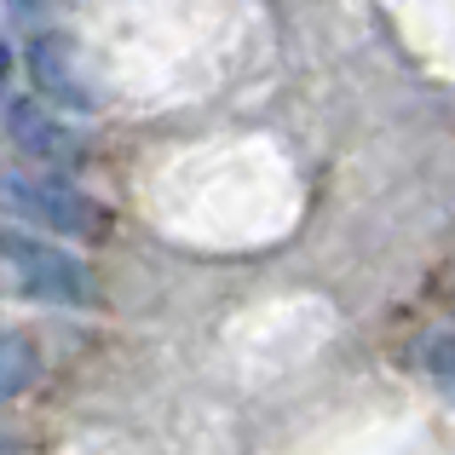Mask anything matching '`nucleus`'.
Returning <instances> with one entry per match:
<instances>
[{"mask_svg":"<svg viewBox=\"0 0 455 455\" xmlns=\"http://www.w3.org/2000/svg\"><path fill=\"white\" fill-rule=\"evenodd\" d=\"M0 294L35 306H92V277L64 248L23 231H0Z\"/></svg>","mask_w":455,"mask_h":455,"instance_id":"f257e3e1","label":"nucleus"},{"mask_svg":"<svg viewBox=\"0 0 455 455\" xmlns=\"http://www.w3.org/2000/svg\"><path fill=\"white\" fill-rule=\"evenodd\" d=\"M0 213H18V220L46 225L58 236H81V243L110 231L104 202H92L87 190L64 185V179H41V173H0Z\"/></svg>","mask_w":455,"mask_h":455,"instance_id":"f03ea898","label":"nucleus"},{"mask_svg":"<svg viewBox=\"0 0 455 455\" xmlns=\"http://www.w3.org/2000/svg\"><path fill=\"white\" fill-rule=\"evenodd\" d=\"M29 76H35V87L52 104H64V110H92V104H99V92L81 76V58H76V41H69V35H35L29 41Z\"/></svg>","mask_w":455,"mask_h":455,"instance_id":"7ed1b4c3","label":"nucleus"},{"mask_svg":"<svg viewBox=\"0 0 455 455\" xmlns=\"http://www.w3.org/2000/svg\"><path fill=\"white\" fill-rule=\"evenodd\" d=\"M6 139H12V145H18L23 156L46 162V167H69V162H81V139H76V127L58 122V116H46L41 104H29V99L6 104Z\"/></svg>","mask_w":455,"mask_h":455,"instance_id":"20e7f679","label":"nucleus"},{"mask_svg":"<svg viewBox=\"0 0 455 455\" xmlns=\"http://www.w3.org/2000/svg\"><path fill=\"white\" fill-rule=\"evenodd\" d=\"M35 369H41V357H35L29 334L0 329V398H18V392L35 380Z\"/></svg>","mask_w":455,"mask_h":455,"instance_id":"39448f33","label":"nucleus"},{"mask_svg":"<svg viewBox=\"0 0 455 455\" xmlns=\"http://www.w3.org/2000/svg\"><path fill=\"white\" fill-rule=\"evenodd\" d=\"M421 363H427V375L438 380V392L455 403V334H427L421 340Z\"/></svg>","mask_w":455,"mask_h":455,"instance_id":"423d86ee","label":"nucleus"},{"mask_svg":"<svg viewBox=\"0 0 455 455\" xmlns=\"http://www.w3.org/2000/svg\"><path fill=\"white\" fill-rule=\"evenodd\" d=\"M0 455H12V438H0Z\"/></svg>","mask_w":455,"mask_h":455,"instance_id":"0eeeda50","label":"nucleus"}]
</instances>
